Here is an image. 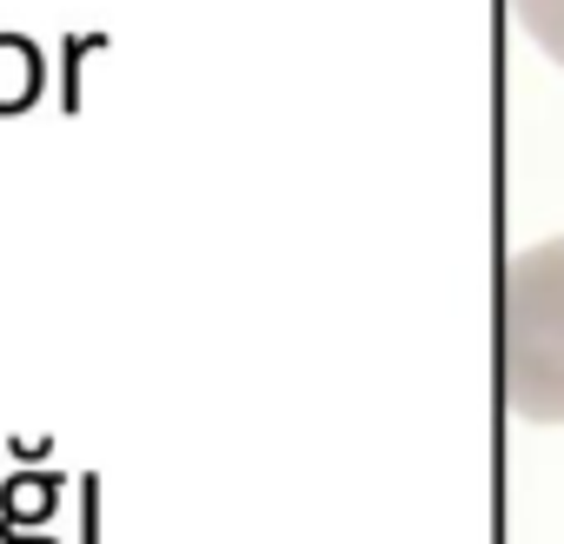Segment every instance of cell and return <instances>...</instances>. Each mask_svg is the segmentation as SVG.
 <instances>
[{
    "label": "cell",
    "instance_id": "1",
    "mask_svg": "<svg viewBox=\"0 0 564 544\" xmlns=\"http://www.w3.org/2000/svg\"><path fill=\"white\" fill-rule=\"evenodd\" d=\"M498 385L531 425H564V232L505 259L498 280Z\"/></svg>",
    "mask_w": 564,
    "mask_h": 544
},
{
    "label": "cell",
    "instance_id": "2",
    "mask_svg": "<svg viewBox=\"0 0 564 544\" xmlns=\"http://www.w3.org/2000/svg\"><path fill=\"white\" fill-rule=\"evenodd\" d=\"M511 14H518V28L564 67V0H511Z\"/></svg>",
    "mask_w": 564,
    "mask_h": 544
}]
</instances>
